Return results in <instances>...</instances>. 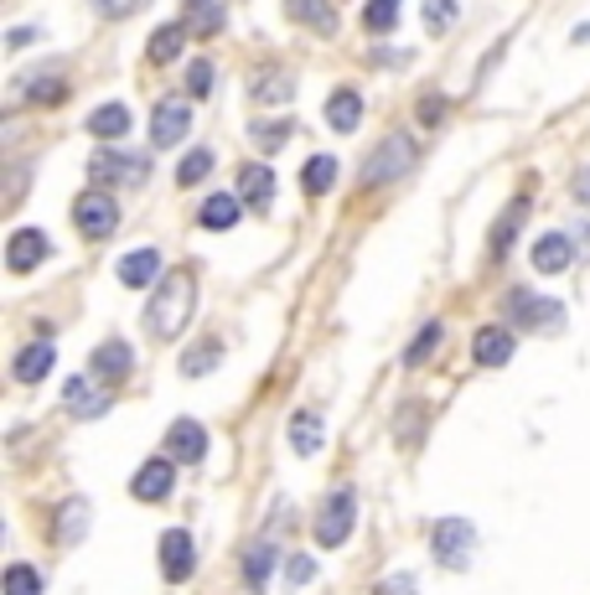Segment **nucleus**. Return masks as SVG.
Returning <instances> with one entry per match:
<instances>
[{
    "mask_svg": "<svg viewBox=\"0 0 590 595\" xmlns=\"http://www.w3.org/2000/svg\"><path fill=\"white\" fill-rule=\"evenodd\" d=\"M192 311H197V280L187 269H171L167 280L156 285L151 306H146V331L156 343H177L187 331V321H192Z\"/></svg>",
    "mask_w": 590,
    "mask_h": 595,
    "instance_id": "1",
    "label": "nucleus"
},
{
    "mask_svg": "<svg viewBox=\"0 0 590 595\" xmlns=\"http://www.w3.org/2000/svg\"><path fill=\"white\" fill-rule=\"evenodd\" d=\"M89 177H93V187H146L151 161L136 156V150H93Z\"/></svg>",
    "mask_w": 590,
    "mask_h": 595,
    "instance_id": "2",
    "label": "nucleus"
},
{
    "mask_svg": "<svg viewBox=\"0 0 590 595\" xmlns=\"http://www.w3.org/2000/svg\"><path fill=\"white\" fill-rule=\"evenodd\" d=\"M62 404H68V415H78V419H99L109 404H114V384L89 368V373H78V378H68Z\"/></svg>",
    "mask_w": 590,
    "mask_h": 595,
    "instance_id": "3",
    "label": "nucleus"
},
{
    "mask_svg": "<svg viewBox=\"0 0 590 595\" xmlns=\"http://www.w3.org/2000/svg\"><path fill=\"white\" fill-rule=\"evenodd\" d=\"M352 523H358V492L337 487L332 503L321 507V518H317V544H321V549H342V544H348V534H352Z\"/></svg>",
    "mask_w": 590,
    "mask_h": 595,
    "instance_id": "4",
    "label": "nucleus"
},
{
    "mask_svg": "<svg viewBox=\"0 0 590 595\" xmlns=\"http://www.w3.org/2000/svg\"><path fill=\"white\" fill-rule=\"evenodd\" d=\"M409 166H414V140H409V135H389V140H383V146L368 156L363 187H383V181L404 177Z\"/></svg>",
    "mask_w": 590,
    "mask_h": 595,
    "instance_id": "5",
    "label": "nucleus"
},
{
    "mask_svg": "<svg viewBox=\"0 0 590 595\" xmlns=\"http://www.w3.org/2000/svg\"><path fill=\"white\" fill-rule=\"evenodd\" d=\"M430 549H436V559H440L446 569H467L471 549H477V528H471L467 518L436 523V534H430Z\"/></svg>",
    "mask_w": 590,
    "mask_h": 595,
    "instance_id": "6",
    "label": "nucleus"
},
{
    "mask_svg": "<svg viewBox=\"0 0 590 595\" xmlns=\"http://www.w3.org/2000/svg\"><path fill=\"white\" fill-rule=\"evenodd\" d=\"M73 224L83 228V238H109L114 234V224H120V208H114V197L104 192V187H93V192H83L73 202Z\"/></svg>",
    "mask_w": 590,
    "mask_h": 595,
    "instance_id": "7",
    "label": "nucleus"
},
{
    "mask_svg": "<svg viewBox=\"0 0 590 595\" xmlns=\"http://www.w3.org/2000/svg\"><path fill=\"white\" fill-rule=\"evenodd\" d=\"M192 569H197L192 534H187V528H167V534H161V575H167L171 585H182V581H192Z\"/></svg>",
    "mask_w": 590,
    "mask_h": 595,
    "instance_id": "8",
    "label": "nucleus"
},
{
    "mask_svg": "<svg viewBox=\"0 0 590 595\" xmlns=\"http://www.w3.org/2000/svg\"><path fill=\"white\" fill-rule=\"evenodd\" d=\"M508 316L513 321H523V327H544V331H560L564 327V306H554V300H539V296H529V290H513L508 296Z\"/></svg>",
    "mask_w": 590,
    "mask_h": 595,
    "instance_id": "9",
    "label": "nucleus"
},
{
    "mask_svg": "<svg viewBox=\"0 0 590 595\" xmlns=\"http://www.w3.org/2000/svg\"><path fill=\"white\" fill-rule=\"evenodd\" d=\"M52 254V244H47L42 228H16L11 244H6V269L11 275H27V269H37Z\"/></svg>",
    "mask_w": 590,
    "mask_h": 595,
    "instance_id": "10",
    "label": "nucleus"
},
{
    "mask_svg": "<svg viewBox=\"0 0 590 595\" xmlns=\"http://www.w3.org/2000/svg\"><path fill=\"white\" fill-rule=\"evenodd\" d=\"M171 487H177V462H171V456H156V462H146L136 472V482H130V492H136L140 503H167Z\"/></svg>",
    "mask_w": 590,
    "mask_h": 595,
    "instance_id": "11",
    "label": "nucleus"
},
{
    "mask_svg": "<svg viewBox=\"0 0 590 595\" xmlns=\"http://www.w3.org/2000/svg\"><path fill=\"white\" fill-rule=\"evenodd\" d=\"M167 456L177 466H197L202 456H208V430L197 425V419H177L167 430Z\"/></svg>",
    "mask_w": 590,
    "mask_h": 595,
    "instance_id": "12",
    "label": "nucleus"
},
{
    "mask_svg": "<svg viewBox=\"0 0 590 595\" xmlns=\"http://www.w3.org/2000/svg\"><path fill=\"white\" fill-rule=\"evenodd\" d=\"M89 368L120 388L124 378H130V368H136V353H130V343H99L93 357H89Z\"/></svg>",
    "mask_w": 590,
    "mask_h": 595,
    "instance_id": "13",
    "label": "nucleus"
},
{
    "mask_svg": "<svg viewBox=\"0 0 590 595\" xmlns=\"http://www.w3.org/2000/svg\"><path fill=\"white\" fill-rule=\"evenodd\" d=\"M286 16L290 21H301L306 31H317V37H332L337 31V6L332 0H286Z\"/></svg>",
    "mask_w": 590,
    "mask_h": 595,
    "instance_id": "14",
    "label": "nucleus"
},
{
    "mask_svg": "<svg viewBox=\"0 0 590 595\" xmlns=\"http://www.w3.org/2000/svg\"><path fill=\"white\" fill-rule=\"evenodd\" d=\"M182 27L187 37H218V31L228 27V16L218 0H187L182 6Z\"/></svg>",
    "mask_w": 590,
    "mask_h": 595,
    "instance_id": "15",
    "label": "nucleus"
},
{
    "mask_svg": "<svg viewBox=\"0 0 590 595\" xmlns=\"http://www.w3.org/2000/svg\"><path fill=\"white\" fill-rule=\"evenodd\" d=\"M471 357H477L482 368H502V363L513 357V331L508 327H482L477 331V343H471Z\"/></svg>",
    "mask_w": 590,
    "mask_h": 595,
    "instance_id": "16",
    "label": "nucleus"
},
{
    "mask_svg": "<svg viewBox=\"0 0 590 595\" xmlns=\"http://www.w3.org/2000/svg\"><path fill=\"white\" fill-rule=\"evenodd\" d=\"M570 259H576V249H570L564 234L533 238V269H539V275H560V269H570Z\"/></svg>",
    "mask_w": 590,
    "mask_h": 595,
    "instance_id": "17",
    "label": "nucleus"
},
{
    "mask_svg": "<svg viewBox=\"0 0 590 595\" xmlns=\"http://www.w3.org/2000/svg\"><path fill=\"white\" fill-rule=\"evenodd\" d=\"M187 130H192V115H187V105H177V99H171V105L156 109V119H151V140H156V146H177Z\"/></svg>",
    "mask_w": 590,
    "mask_h": 595,
    "instance_id": "18",
    "label": "nucleus"
},
{
    "mask_svg": "<svg viewBox=\"0 0 590 595\" xmlns=\"http://www.w3.org/2000/svg\"><path fill=\"white\" fill-rule=\"evenodd\" d=\"M274 559H280V554H274V538L264 534L254 544V549L243 554V585H249V591H264V585H270V569H274Z\"/></svg>",
    "mask_w": 590,
    "mask_h": 595,
    "instance_id": "19",
    "label": "nucleus"
},
{
    "mask_svg": "<svg viewBox=\"0 0 590 595\" xmlns=\"http://www.w3.org/2000/svg\"><path fill=\"white\" fill-rule=\"evenodd\" d=\"M52 363H58V353H52V343H31L27 353L16 357V384H42L47 373H52Z\"/></svg>",
    "mask_w": 590,
    "mask_h": 595,
    "instance_id": "20",
    "label": "nucleus"
},
{
    "mask_svg": "<svg viewBox=\"0 0 590 595\" xmlns=\"http://www.w3.org/2000/svg\"><path fill=\"white\" fill-rule=\"evenodd\" d=\"M120 280L130 285V290H140V285L161 280V254H156V249H136V254H124V259H120Z\"/></svg>",
    "mask_w": 590,
    "mask_h": 595,
    "instance_id": "21",
    "label": "nucleus"
},
{
    "mask_svg": "<svg viewBox=\"0 0 590 595\" xmlns=\"http://www.w3.org/2000/svg\"><path fill=\"white\" fill-rule=\"evenodd\" d=\"M239 192H243V202H254V208L259 212H264V208H270V197H274V171H270V166H243V171H239Z\"/></svg>",
    "mask_w": 590,
    "mask_h": 595,
    "instance_id": "22",
    "label": "nucleus"
},
{
    "mask_svg": "<svg viewBox=\"0 0 590 595\" xmlns=\"http://www.w3.org/2000/svg\"><path fill=\"white\" fill-rule=\"evenodd\" d=\"M358 119H363V99L352 89H337L332 99H327V125H337L342 135H352L358 130Z\"/></svg>",
    "mask_w": 590,
    "mask_h": 595,
    "instance_id": "23",
    "label": "nucleus"
},
{
    "mask_svg": "<svg viewBox=\"0 0 590 595\" xmlns=\"http://www.w3.org/2000/svg\"><path fill=\"white\" fill-rule=\"evenodd\" d=\"M523 218H529V197H513V208L502 212V224L492 228V254H498V259H508V249H513V238H518V228H523Z\"/></svg>",
    "mask_w": 590,
    "mask_h": 595,
    "instance_id": "24",
    "label": "nucleus"
},
{
    "mask_svg": "<svg viewBox=\"0 0 590 595\" xmlns=\"http://www.w3.org/2000/svg\"><path fill=\"white\" fill-rule=\"evenodd\" d=\"M89 135H99V140H120V135H130V109L124 105H99L89 115Z\"/></svg>",
    "mask_w": 590,
    "mask_h": 595,
    "instance_id": "25",
    "label": "nucleus"
},
{
    "mask_svg": "<svg viewBox=\"0 0 590 595\" xmlns=\"http://www.w3.org/2000/svg\"><path fill=\"white\" fill-rule=\"evenodd\" d=\"M83 528H89V503L83 497H68V503L58 507V544H78L83 538Z\"/></svg>",
    "mask_w": 590,
    "mask_h": 595,
    "instance_id": "26",
    "label": "nucleus"
},
{
    "mask_svg": "<svg viewBox=\"0 0 590 595\" xmlns=\"http://www.w3.org/2000/svg\"><path fill=\"white\" fill-rule=\"evenodd\" d=\"M239 202L243 197H233V192H212L208 202H202V228H218V234L233 228L239 224Z\"/></svg>",
    "mask_w": 590,
    "mask_h": 595,
    "instance_id": "27",
    "label": "nucleus"
},
{
    "mask_svg": "<svg viewBox=\"0 0 590 595\" xmlns=\"http://www.w3.org/2000/svg\"><path fill=\"white\" fill-rule=\"evenodd\" d=\"M182 42H187L182 21H177V27H156L151 47H146V58H151V62H177V58H182Z\"/></svg>",
    "mask_w": 590,
    "mask_h": 595,
    "instance_id": "28",
    "label": "nucleus"
},
{
    "mask_svg": "<svg viewBox=\"0 0 590 595\" xmlns=\"http://www.w3.org/2000/svg\"><path fill=\"white\" fill-rule=\"evenodd\" d=\"M290 93H296V78H290L286 68H270V73L254 83V99H259V105H286Z\"/></svg>",
    "mask_w": 590,
    "mask_h": 595,
    "instance_id": "29",
    "label": "nucleus"
},
{
    "mask_svg": "<svg viewBox=\"0 0 590 595\" xmlns=\"http://www.w3.org/2000/svg\"><path fill=\"white\" fill-rule=\"evenodd\" d=\"M290 446H296V456H317V450H321V419L317 415H296V419H290Z\"/></svg>",
    "mask_w": 590,
    "mask_h": 595,
    "instance_id": "30",
    "label": "nucleus"
},
{
    "mask_svg": "<svg viewBox=\"0 0 590 595\" xmlns=\"http://www.w3.org/2000/svg\"><path fill=\"white\" fill-rule=\"evenodd\" d=\"M332 181H337V156H311V161H306L301 187H306L311 197H321L327 187H332Z\"/></svg>",
    "mask_w": 590,
    "mask_h": 595,
    "instance_id": "31",
    "label": "nucleus"
},
{
    "mask_svg": "<svg viewBox=\"0 0 590 595\" xmlns=\"http://www.w3.org/2000/svg\"><path fill=\"white\" fill-rule=\"evenodd\" d=\"M393 21H399V0H368L363 6V27L373 31V37H389Z\"/></svg>",
    "mask_w": 590,
    "mask_h": 595,
    "instance_id": "32",
    "label": "nucleus"
},
{
    "mask_svg": "<svg viewBox=\"0 0 590 595\" xmlns=\"http://www.w3.org/2000/svg\"><path fill=\"white\" fill-rule=\"evenodd\" d=\"M212 89H218V68H212L208 58H197L192 68H187V93H192V99H208Z\"/></svg>",
    "mask_w": 590,
    "mask_h": 595,
    "instance_id": "33",
    "label": "nucleus"
},
{
    "mask_svg": "<svg viewBox=\"0 0 590 595\" xmlns=\"http://www.w3.org/2000/svg\"><path fill=\"white\" fill-rule=\"evenodd\" d=\"M6 595H42V575L31 565H11L6 569Z\"/></svg>",
    "mask_w": 590,
    "mask_h": 595,
    "instance_id": "34",
    "label": "nucleus"
},
{
    "mask_svg": "<svg viewBox=\"0 0 590 595\" xmlns=\"http://www.w3.org/2000/svg\"><path fill=\"white\" fill-rule=\"evenodd\" d=\"M436 347H440V321H424V331H420V337H414V343H409L404 363H409V368H414V363H424V357L436 353Z\"/></svg>",
    "mask_w": 590,
    "mask_h": 595,
    "instance_id": "35",
    "label": "nucleus"
},
{
    "mask_svg": "<svg viewBox=\"0 0 590 595\" xmlns=\"http://www.w3.org/2000/svg\"><path fill=\"white\" fill-rule=\"evenodd\" d=\"M456 11H461L456 0H424V27H430V31L440 37V31H446V27L456 21Z\"/></svg>",
    "mask_w": 590,
    "mask_h": 595,
    "instance_id": "36",
    "label": "nucleus"
},
{
    "mask_svg": "<svg viewBox=\"0 0 590 595\" xmlns=\"http://www.w3.org/2000/svg\"><path fill=\"white\" fill-rule=\"evenodd\" d=\"M208 171H212V150H192V156L182 161V171H177V181H182V187H192V181H202Z\"/></svg>",
    "mask_w": 590,
    "mask_h": 595,
    "instance_id": "37",
    "label": "nucleus"
},
{
    "mask_svg": "<svg viewBox=\"0 0 590 595\" xmlns=\"http://www.w3.org/2000/svg\"><path fill=\"white\" fill-rule=\"evenodd\" d=\"M212 363H218V343H202V347H192V353H187L182 373H187V378H202Z\"/></svg>",
    "mask_w": 590,
    "mask_h": 595,
    "instance_id": "38",
    "label": "nucleus"
},
{
    "mask_svg": "<svg viewBox=\"0 0 590 595\" xmlns=\"http://www.w3.org/2000/svg\"><path fill=\"white\" fill-rule=\"evenodd\" d=\"M27 93L37 99V105H58V99H62V83H58V78H31Z\"/></svg>",
    "mask_w": 590,
    "mask_h": 595,
    "instance_id": "39",
    "label": "nucleus"
},
{
    "mask_svg": "<svg viewBox=\"0 0 590 595\" xmlns=\"http://www.w3.org/2000/svg\"><path fill=\"white\" fill-rule=\"evenodd\" d=\"M286 581H290V585H311V581H317V565H311L306 554H296V559L286 565Z\"/></svg>",
    "mask_w": 590,
    "mask_h": 595,
    "instance_id": "40",
    "label": "nucleus"
},
{
    "mask_svg": "<svg viewBox=\"0 0 590 595\" xmlns=\"http://www.w3.org/2000/svg\"><path fill=\"white\" fill-rule=\"evenodd\" d=\"M146 0H99V11H109V16H136Z\"/></svg>",
    "mask_w": 590,
    "mask_h": 595,
    "instance_id": "41",
    "label": "nucleus"
},
{
    "mask_svg": "<svg viewBox=\"0 0 590 595\" xmlns=\"http://www.w3.org/2000/svg\"><path fill=\"white\" fill-rule=\"evenodd\" d=\"M440 109H446L440 99H424V105H420V119H424V125H440Z\"/></svg>",
    "mask_w": 590,
    "mask_h": 595,
    "instance_id": "42",
    "label": "nucleus"
},
{
    "mask_svg": "<svg viewBox=\"0 0 590 595\" xmlns=\"http://www.w3.org/2000/svg\"><path fill=\"white\" fill-rule=\"evenodd\" d=\"M409 591H414V581H409V575H399V581L383 585V595H409Z\"/></svg>",
    "mask_w": 590,
    "mask_h": 595,
    "instance_id": "43",
    "label": "nucleus"
},
{
    "mask_svg": "<svg viewBox=\"0 0 590 595\" xmlns=\"http://www.w3.org/2000/svg\"><path fill=\"white\" fill-rule=\"evenodd\" d=\"M31 37H37V27H16V31H11V47H27Z\"/></svg>",
    "mask_w": 590,
    "mask_h": 595,
    "instance_id": "44",
    "label": "nucleus"
},
{
    "mask_svg": "<svg viewBox=\"0 0 590 595\" xmlns=\"http://www.w3.org/2000/svg\"><path fill=\"white\" fill-rule=\"evenodd\" d=\"M580 202H586V208H590V171H586V177H580Z\"/></svg>",
    "mask_w": 590,
    "mask_h": 595,
    "instance_id": "45",
    "label": "nucleus"
}]
</instances>
